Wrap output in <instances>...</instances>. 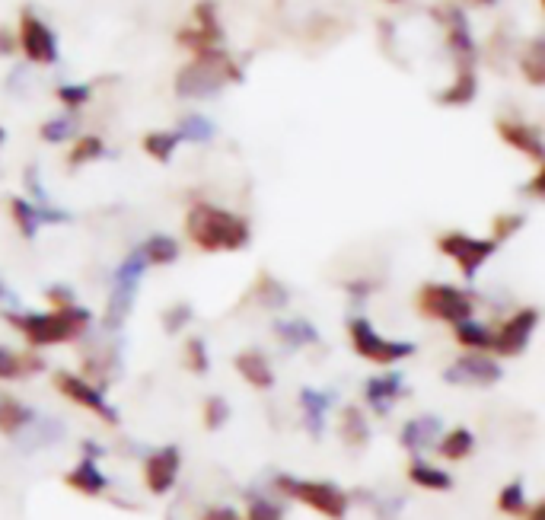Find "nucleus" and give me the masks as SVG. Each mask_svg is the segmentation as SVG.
Here are the masks:
<instances>
[{
  "label": "nucleus",
  "mask_w": 545,
  "mask_h": 520,
  "mask_svg": "<svg viewBox=\"0 0 545 520\" xmlns=\"http://www.w3.org/2000/svg\"><path fill=\"white\" fill-rule=\"evenodd\" d=\"M526 485L523 479H514V482H507L501 495H498V511L507 514V517H523L526 514Z\"/></svg>",
  "instance_id": "c756f323"
},
{
  "label": "nucleus",
  "mask_w": 545,
  "mask_h": 520,
  "mask_svg": "<svg viewBox=\"0 0 545 520\" xmlns=\"http://www.w3.org/2000/svg\"><path fill=\"white\" fill-rule=\"evenodd\" d=\"M67 485H71L74 492H80V495H87V498H93V495H102L109 489V479H106V473L96 466V457H83L71 473H67V479H64Z\"/></svg>",
  "instance_id": "f3484780"
},
{
  "label": "nucleus",
  "mask_w": 545,
  "mask_h": 520,
  "mask_svg": "<svg viewBox=\"0 0 545 520\" xmlns=\"http://www.w3.org/2000/svg\"><path fill=\"white\" fill-rule=\"evenodd\" d=\"M351 345L361 358L373 361V364H383V367H393L405 358L415 355V342H393V339H383V335L373 329L370 320L357 316L351 320Z\"/></svg>",
  "instance_id": "0eeeda50"
},
{
  "label": "nucleus",
  "mask_w": 545,
  "mask_h": 520,
  "mask_svg": "<svg viewBox=\"0 0 545 520\" xmlns=\"http://www.w3.org/2000/svg\"><path fill=\"white\" fill-rule=\"evenodd\" d=\"M255 297H259V304L268 307V310H281L287 300H291V294H287V288L271 275H259V281H255Z\"/></svg>",
  "instance_id": "c85d7f7f"
},
{
  "label": "nucleus",
  "mask_w": 545,
  "mask_h": 520,
  "mask_svg": "<svg viewBox=\"0 0 545 520\" xmlns=\"http://www.w3.org/2000/svg\"><path fill=\"white\" fill-rule=\"evenodd\" d=\"M182 473V454L176 444H166L160 450H153L144 463V482L150 495H166L173 492V485Z\"/></svg>",
  "instance_id": "ddd939ff"
},
{
  "label": "nucleus",
  "mask_w": 545,
  "mask_h": 520,
  "mask_svg": "<svg viewBox=\"0 0 545 520\" xmlns=\"http://www.w3.org/2000/svg\"><path fill=\"white\" fill-rule=\"evenodd\" d=\"M342 441H348L351 447H364L370 441V425H367V415L361 406H345L342 409Z\"/></svg>",
  "instance_id": "393cba45"
},
{
  "label": "nucleus",
  "mask_w": 545,
  "mask_h": 520,
  "mask_svg": "<svg viewBox=\"0 0 545 520\" xmlns=\"http://www.w3.org/2000/svg\"><path fill=\"white\" fill-rule=\"evenodd\" d=\"M523 71H526V77H530L533 83H542V80H545V64H542V45H539V42L533 45L530 58H523Z\"/></svg>",
  "instance_id": "79ce46f5"
},
{
  "label": "nucleus",
  "mask_w": 545,
  "mask_h": 520,
  "mask_svg": "<svg viewBox=\"0 0 545 520\" xmlns=\"http://www.w3.org/2000/svg\"><path fill=\"white\" fill-rule=\"evenodd\" d=\"M144 256L134 249V253L115 268V278H112V294H109V304L106 313H102V326L106 329H122V323L128 320V313L134 307V294H138V284L144 275Z\"/></svg>",
  "instance_id": "39448f33"
},
{
  "label": "nucleus",
  "mask_w": 545,
  "mask_h": 520,
  "mask_svg": "<svg viewBox=\"0 0 545 520\" xmlns=\"http://www.w3.org/2000/svg\"><path fill=\"white\" fill-rule=\"evenodd\" d=\"M71 131H74V119H51V122L42 125V138L51 141V144H58V141H64Z\"/></svg>",
  "instance_id": "a19ab883"
},
{
  "label": "nucleus",
  "mask_w": 545,
  "mask_h": 520,
  "mask_svg": "<svg viewBox=\"0 0 545 520\" xmlns=\"http://www.w3.org/2000/svg\"><path fill=\"white\" fill-rule=\"evenodd\" d=\"M20 48L32 64H55L58 61L55 32H51L42 16H36L32 10H26L23 20H20Z\"/></svg>",
  "instance_id": "9b49d317"
},
{
  "label": "nucleus",
  "mask_w": 545,
  "mask_h": 520,
  "mask_svg": "<svg viewBox=\"0 0 545 520\" xmlns=\"http://www.w3.org/2000/svg\"><path fill=\"white\" fill-rule=\"evenodd\" d=\"M55 387H58L61 396L71 399L74 406L87 409V412H93V415H99V418H106L109 425L118 422V412L109 406L106 396H102L99 387H93L90 380H83V377H77V374H67V371H58V374H55Z\"/></svg>",
  "instance_id": "f8f14e48"
},
{
  "label": "nucleus",
  "mask_w": 545,
  "mask_h": 520,
  "mask_svg": "<svg viewBox=\"0 0 545 520\" xmlns=\"http://www.w3.org/2000/svg\"><path fill=\"white\" fill-rule=\"evenodd\" d=\"M10 214H13V224L20 227V233L26 240L36 237V230H39V208L32 205V201L26 198H10Z\"/></svg>",
  "instance_id": "cd10ccee"
},
{
  "label": "nucleus",
  "mask_w": 545,
  "mask_h": 520,
  "mask_svg": "<svg viewBox=\"0 0 545 520\" xmlns=\"http://www.w3.org/2000/svg\"><path fill=\"white\" fill-rule=\"evenodd\" d=\"M491 227H495V237H491V240L501 243V240L510 237V233H517L523 227V217L520 214H501V217H495V224H491Z\"/></svg>",
  "instance_id": "ea45409f"
},
{
  "label": "nucleus",
  "mask_w": 545,
  "mask_h": 520,
  "mask_svg": "<svg viewBox=\"0 0 545 520\" xmlns=\"http://www.w3.org/2000/svg\"><path fill=\"white\" fill-rule=\"evenodd\" d=\"M0 45H7V42H4V36H0Z\"/></svg>",
  "instance_id": "8fccbe9b"
},
{
  "label": "nucleus",
  "mask_w": 545,
  "mask_h": 520,
  "mask_svg": "<svg viewBox=\"0 0 545 520\" xmlns=\"http://www.w3.org/2000/svg\"><path fill=\"white\" fill-rule=\"evenodd\" d=\"M399 396H402V374H396V371L370 377L364 383V399L373 409V415H389V409L396 406Z\"/></svg>",
  "instance_id": "4468645a"
},
{
  "label": "nucleus",
  "mask_w": 545,
  "mask_h": 520,
  "mask_svg": "<svg viewBox=\"0 0 545 520\" xmlns=\"http://www.w3.org/2000/svg\"><path fill=\"white\" fill-rule=\"evenodd\" d=\"M437 249L444 256H450L466 278H475L479 275V268L498 253V243L491 237L482 240V237H469V233L453 230V233H444V237L437 240Z\"/></svg>",
  "instance_id": "6e6552de"
},
{
  "label": "nucleus",
  "mask_w": 545,
  "mask_h": 520,
  "mask_svg": "<svg viewBox=\"0 0 545 520\" xmlns=\"http://www.w3.org/2000/svg\"><path fill=\"white\" fill-rule=\"evenodd\" d=\"M275 335L287 348H306V345L319 342V329L306 320H281V323H275Z\"/></svg>",
  "instance_id": "b1692460"
},
{
  "label": "nucleus",
  "mask_w": 545,
  "mask_h": 520,
  "mask_svg": "<svg viewBox=\"0 0 545 520\" xmlns=\"http://www.w3.org/2000/svg\"><path fill=\"white\" fill-rule=\"evenodd\" d=\"M214 134V125L208 119H201V115H189V119L182 122V131L179 138H189V141H208Z\"/></svg>",
  "instance_id": "e433bc0d"
},
{
  "label": "nucleus",
  "mask_w": 545,
  "mask_h": 520,
  "mask_svg": "<svg viewBox=\"0 0 545 520\" xmlns=\"http://www.w3.org/2000/svg\"><path fill=\"white\" fill-rule=\"evenodd\" d=\"M0 297H4V284H0Z\"/></svg>",
  "instance_id": "09e8293b"
},
{
  "label": "nucleus",
  "mask_w": 545,
  "mask_h": 520,
  "mask_svg": "<svg viewBox=\"0 0 545 520\" xmlns=\"http://www.w3.org/2000/svg\"><path fill=\"white\" fill-rule=\"evenodd\" d=\"M434 450L444 460H453V463H459V460H466L472 450H475V434L469 431V428H463V425H456V428H450L447 434H440L437 438V444H434Z\"/></svg>",
  "instance_id": "4be33fe9"
},
{
  "label": "nucleus",
  "mask_w": 545,
  "mask_h": 520,
  "mask_svg": "<svg viewBox=\"0 0 545 520\" xmlns=\"http://www.w3.org/2000/svg\"><path fill=\"white\" fill-rule=\"evenodd\" d=\"M329 406H332V396H329V393L313 390V387H303V390H300L303 422H306V431H310L313 438H322V428H326Z\"/></svg>",
  "instance_id": "a211bd4d"
},
{
  "label": "nucleus",
  "mask_w": 545,
  "mask_h": 520,
  "mask_svg": "<svg viewBox=\"0 0 545 520\" xmlns=\"http://www.w3.org/2000/svg\"><path fill=\"white\" fill-rule=\"evenodd\" d=\"M437 99H440V103H447V106H466V103H472V99H475V71H472L469 61H459L453 87H447Z\"/></svg>",
  "instance_id": "5701e85b"
},
{
  "label": "nucleus",
  "mask_w": 545,
  "mask_h": 520,
  "mask_svg": "<svg viewBox=\"0 0 545 520\" xmlns=\"http://www.w3.org/2000/svg\"><path fill=\"white\" fill-rule=\"evenodd\" d=\"M185 367H189L192 374L204 377L211 367V358H208V345H204V339H189L185 342Z\"/></svg>",
  "instance_id": "f704fd0d"
},
{
  "label": "nucleus",
  "mask_w": 545,
  "mask_h": 520,
  "mask_svg": "<svg viewBox=\"0 0 545 520\" xmlns=\"http://www.w3.org/2000/svg\"><path fill=\"white\" fill-rule=\"evenodd\" d=\"M32 422H36V412H32L26 402L13 399V396L0 399V434H7V438H23Z\"/></svg>",
  "instance_id": "6ab92c4d"
},
{
  "label": "nucleus",
  "mask_w": 545,
  "mask_h": 520,
  "mask_svg": "<svg viewBox=\"0 0 545 520\" xmlns=\"http://www.w3.org/2000/svg\"><path fill=\"white\" fill-rule=\"evenodd\" d=\"M539 326V310L536 307H523L517 310L510 320H504L501 329H495V342H491V351H498L504 358L523 355L526 345H530L533 332Z\"/></svg>",
  "instance_id": "9d476101"
},
{
  "label": "nucleus",
  "mask_w": 545,
  "mask_h": 520,
  "mask_svg": "<svg viewBox=\"0 0 545 520\" xmlns=\"http://www.w3.org/2000/svg\"><path fill=\"white\" fill-rule=\"evenodd\" d=\"M456 329V342L469 348V351H491V342H495V329L485 326V323H475V320H466L453 326Z\"/></svg>",
  "instance_id": "bb28decb"
},
{
  "label": "nucleus",
  "mask_w": 545,
  "mask_h": 520,
  "mask_svg": "<svg viewBox=\"0 0 545 520\" xmlns=\"http://www.w3.org/2000/svg\"><path fill=\"white\" fill-rule=\"evenodd\" d=\"M48 300H51V307L61 310V307H74V294L71 288H48Z\"/></svg>",
  "instance_id": "37998d69"
},
{
  "label": "nucleus",
  "mask_w": 545,
  "mask_h": 520,
  "mask_svg": "<svg viewBox=\"0 0 545 520\" xmlns=\"http://www.w3.org/2000/svg\"><path fill=\"white\" fill-rule=\"evenodd\" d=\"M281 517H284L281 505H275V501H265V498H255L249 505L246 520H281Z\"/></svg>",
  "instance_id": "58836bf2"
},
{
  "label": "nucleus",
  "mask_w": 545,
  "mask_h": 520,
  "mask_svg": "<svg viewBox=\"0 0 545 520\" xmlns=\"http://www.w3.org/2000/svg\"><path fill=\"white\" fill-rule=\"evenodd\" d=\"M7 323L20 329L32 348H48L80 339L90 329V310L74 304L48 313H7Z\"/></svg>",
  "instance_id": "f03ea898"
},
{
  "label": "nucleus",
  "mask_w": 545,
  "mask_h": 520,
  "mask_svg": "<svg viewBox=\"0 0 545 520\" xmlns=\"http://www.w3.org/2000/svg\"><path fill=\"white\" fill-rule=\"evenodd\" d=\"M32 367H42V364L16 355L10 348H0V380H20V377L32 374Z\"/></svg>",
  "instance_id": "2f4dec72"
},
{
  "label": "nucleus",
  "mask_w": 545,
  "mask_h": 520,
  "mask_svg": "<svg viewBox=\"0 0 545 520\" xmlns=\"http://www.w3.org/2000/svg\"><path fill=\"white\" fill-rule=\"evenodd\" d=\"M201 422L208 431L224 428L230 422V402L224 396H208V402H204V409H201Z\"/></svg>",
  "instance_id": "473e14b6"
},
{
  "label": "nucleus",
  "mask_w": 545,
  "mask_h": 520,
  "mask_svg": "<svg viewBox=\"0 0 545 520\" xmlns=\"http://www.w3.org/2000/svg\"><path fill=\"white\" fill-rule=\"evenodd\" d=\"M475 4H495V0H475Z\"/></svg>",
  "instance_id": "49530a36"
},
{
  "label": "nucleus",
  "mask_w": 545,
  "mask_h": 520,
  "mask_svg": "<svg viewBox=\"0 0 545 520\" xmlns=\"http://www.w3.org/2000/svg\"><path fill=\"white\" fill-rule=\"evenodd\" d=\"M169 520H173V517H169Z\"/></svg>",
  "instance_id": "603ef678"
},
{
  "label": "nucleus",
  "mask_w": 545,
  "mask_h": 520,
  "mask_svg": "<svg viewBox=\"0 0 545 520\" xmlns=\"http://www.w3.org/2000/svg\"><path fill=\"white\" fill-rule=\"evenodd\" d=\"M240 77H243L240 67L230 61L224 48H214V52L195 55V61L189 67H182L176 90H179V96H211L224 87V83H233Z\"/></svg>",
  "instance_id": "7ed1b4c3"
},
{
  "label": "nucleus",
  "mask_w": 545,
  "mask_h": 520,
  "mask_svg": "<svg viewBox=\"0 0 545 520\" xmlns=\"http://www.w3.org/2000/svg\"><path fill=\"white\" fill-rule=\"evenodd\" d=\"M90 96H93V90L83 87V83H64V87H58V99H61L64 106H71V109L90 103Z\"/></svg>",
  "instance_id": "4c0bfd02"
},
{
  "label": "nucleus",
  "mask_w": 545,
  "mask_h": 520,
  "mask_svg": "<svg viewBox=\"0 0 545 520\" xmlns=\"http://www.w3.org/2000/svg\"><path fill=\"white\" fill-rule=\"evenodd\" d=\"M498 380H501V364L495 358H488L485 351H469V355L456 358L444 371V383H450V387H491Z\"/></svg>",
  "instance_id": "1a4fd4ad"
},
{
  "label": "nucleus",
  "mask_w": 545,
  "mask_h": 520,
  "mask_svg": "<svg viewBox=\"0 0 545 520\" xmlns=\"http://www.w3.org/2000/svg\"><path fill=\"white\" fill-rule=\"evenodd\" d=\"M201 520H246V517H240L233 508H211V511H204Z\"/></svg>",
  "instance_id": "c03bdc74"
},
{
  "label": "nucleus",
  "mask_w": 545,
  "mask_h": 520,
  "mask_svg": "<svg viewBox=\"0 0 545 520\" xmlns=\"http://www.w3.org/2000/svg\"><path fill=\"white\" fill-rule=\"evenodd\" d=\"M185 233H189V240L198 249H204V253H236V249H243L252 237L246 217L208 205V201H198L189 211V217H185Z\"/></svg>",
  "instance_id": "f257e3e1"
},
{
  "label": "nucleus",
  "mask_w": 545,
  "mask_h": 520,
  "mask_svg": "<svg viewBox=\"0 0 545 520\" xmlns=\"http://www.w3.org/2000/svg\"><path fill=\"white\" fill-rule=\"evenodd\" d=\"M278 492L300 501V505L313 508L316 514L329 517V520H342L348 514V495L332 482H319V479H294V476H278L275 479Z\"/></svg>",
  "instance_id": "20e7f679"
},
{
  "label": "nucleus",
  "mask_w": 545,
  "mask_h": 520,
  "mask_svg": "<svg viewBox=\"0 0 545 520\" xmlns=\"http://www.w3.org/2000/svg\"><path fill=\"white\" fill-rule=\"evenodd\" d=\"M408 482L418 485V489H424V492H450L453 489L450 473H444L440 466L424 463V460L408 463Z\"/></svg>",
  "instance_id": "412c9836"
},
{
  "label": "nucleus",
  "mask_w": 545,
  "mask_h": 520,
  "mask_svg": "<svg viewBox=\"0 0 545 520\" xmlns=\"http://www.w3.org/2000/svg\"><path fill=\"white\" fill-rule=\"evenodd\" d=\"M418 310L437 323L459 326V323L472 320L475 300L463 288H453V284H424L418 291Z\"/></svg>",
  "instance_id": "423d86ee"
},
{
  "label": "nucleus",
  "mask_w": 545,
  "mask_h": 520,
  "mask_svg": "<svg viewBox=\"0 0 545 520\" xmlns=\"http://www.w3.org/2000/svg\"><path fill=\"white\" fill-rule=\"evenodd\" d=\"M233 367L252 390H271V387H275V371H271V364H268V358L262 355V351H255V348L240 351V355L233 358Z\"/></svg>",
  "instance_id": "2eb2a0df"
},
{
  "label": "nucleus",
  "mask_w": 545,
  "mask_h": 520,
  "mask_svg": "<svg viewBox=\"0 0 545 520\" xmlns=\"http://www.w3.org/2000/svg\"><path fill=\"white\" fill-rule=\"evenodd\" d=\"M437 438H440V418L437 415L412 418V422H405L399 431V444L405 450H412V454H418V450H424V447H434Z\"/></svg>",
  "instance_id": "dca6fc26"
},
{
  "label": "nucleus",
  "mask_w": 545,
  "mask_h": 520,
  "mask_svg": "<svg viewBox=\"0 0 545 520\" xmlns=\"http://www.w3.org/2000/svg\"><path fill=\"white\" fill-rule=\"evenodd\" d=\"M179 131H150L144 138V150L153 157V160H173L176 147H179Z\"/></svg>",
  "instance_id": "7c9ffc66"
},
{
  "label": "nucleus",
  "mask_w": 545,
  "mask_h": 520,
  "mask_svg": "<svg viewBox=\"0 0 545 520\" xmlns=\"http://www.w3.org/2000/svg\"><path fill=\"white\" fill-rule=\"evenodd\" d=\"M147 265H173L179 259V243L166 233H153V237L138 249Z\"/></svg>",
  "instance_id": "a878e982"
},
{
  "label": "nucleus",
  "mask_w": 545,
  "mask_h": 520,
  "mask_svg": "<svg viewBox=\"0 0 545 520\" xmlns=\"http://www.w3.org/2000/svg\"><path fill=\"white\" fill-rule=\"evenodd\" d=\"M498 131H501V138L510 147L523 150V154L533 157V160H542V138H539V131L533 125H523V122H498Z\"/></svg>",
  "instance_id": "aec40b11"
},
{
  "label": "nucleus",
  "mask_w": 545,
  "mask_h": 520,
  "mask_svg": "<svg viewBox=\"0 0 545 520\" xmlns=\"http://www.w3.org/2000/svg\"><path fill=\"white\" fill-rule=\"evenodd\" d=\"M189 323H192V307L189 304H173V307L163 313V329H166V335H179Z\"/></svg>",
  "instance_id": "c9c22d12"
},
{
  "label": "nucleus",
  "mask_w": 545,
  "mask_h": 520,
  "mask_svg": "<svg viewBox=\"0 0 545 520\" xmlns=\"http://www.w3.org/2000/svg\"><path fill=\"white\" fill-rule=\"evenodd\" d=\"M523 520H545V501H536L533 508H526Z\"/></svg>",
  "instance_id": "a18cd8bd"
},
{
  "label": "nucleus",
  "mask_w": 545,
  "mask_h": 520,
  "mask_svg": "<svg viewBox=\"0 0 545 520\" xmlns=\"http://www.w3.org/2000/svg\"><path fill=\"white\" fill-rule=\"evenodd\" d=\"M102 154H106V144H102L96 134H87V138H80L77 144H74V150H71V166H83V163H93V160H99Z\"/></svg>",
  "instance_id": "72a5a7b5"
},
{
  "label": "nucleus",
  "mask_w": 545,
  "mask_h": 520,
  "mask_svg": "<svg viewBox=\"0 0 545 520\" xmlns=\"http://www.w3.org/2000/svg\"><path fill=\"white\" fill-rule=\"evenodd\" d=\"M389 4H399V0H389Z\"/></svg>",
  "instance_id": "3c124183"
},
{
  "label": "nucleus",
  "mask_w": 545,
  "mask_h": 520,
  "mask_svg": "<svg viewBox=\"0 0 545 520\" xmlns=\"http://www.w3.org/2000/svg\"><path fill=\"white\" fill-rule=\"evenodd\" d=\"M0 144H4V128H0Z\"/></svg>",
  "instance_id": "de8ad7c7"
}]
</instances>
